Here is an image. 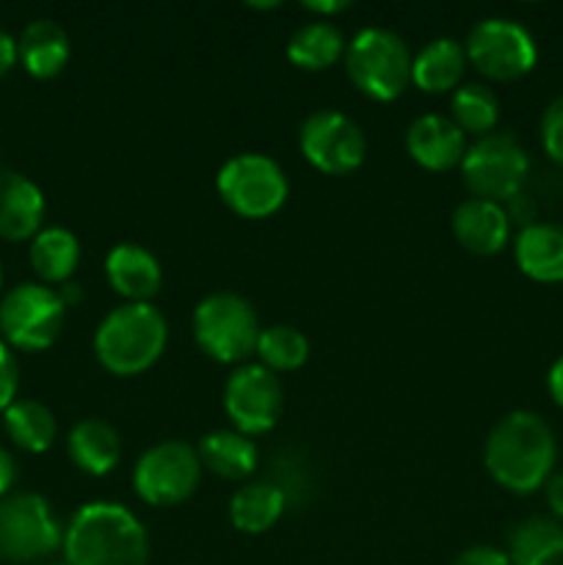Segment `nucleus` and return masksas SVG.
Wrapping results in <instances>:
<instances>
[{
    "label": "nucleus",
    "instance_id": "4be33fe9",
    "mask_svg": "<svg viewBox=\"0 0 563 565\" xmlns=\"http://www.w3.org/2000/svg\"><path fill=\"white\" fill-rule=\"evenodd\" d=\"M202 469H210L221 480H246L257 469L259 452L252 436L237 430H213L196 447Z\"/></svg>",
    "mask_w": 563,
    "mask_h": 565
},
{
    "label": "nucleus",
    "instance_id": "f257e3e1",
    "mask_svg": "<svg viewBox=\"0 0 563 565\" xmlns=\"http://www.w3.org/2000/svg\"><path fill=\"white\" fill-rule=\"evenodd\" d=\"M555 434L535 412H511L491 428L484 463L491 480L513 494H533L550 480L555 463Z\"/></svg>",
    "mask_w": 563,
    "mask_h": 565
},
{
    "label": "nucleus",
    "instance_id": "412c9836",
    "mask_svg": "<svg viewBox=\"0 0 563 565\" xmlns=\"http://www.w3.org/2000/svg\"><path fill=\"white\" fill-rule=\"evenodd\" d=\"M467 70V50L458 39L439 36L419 47L412 61V83L428 94L450 92Z\"/></svg>",
    "mask_w": 563,
    "mask_h": 565
},
{
    "label": "nucleus",
    "instance_id": "bb28decb",
    "mask_svg": "<svg viewBox=\"0 0 563 565\" xmlns=\"http://www.w3.org/2000/svg\"><path fill=\"white\" fill-rule=\"evenodd\" d=\"M3 425L9 439L28 452H44L53 447L59 425L55 414L39 401H14L3 412Z\"/></svg>",
    "mask_w": 563,
    "mask_h": 565
},
{
    "label": "nucleus",
    "instance_id": "c85d7f7f",
    "mask_svg": "<svg viewBox=\"0 0 563 565\" xmlns=\"http://www.w3.org/2000/svg\"><path fill=\"white\" fill-rule=\"evenodd\" d=\"M259 364L270 373H290L309 359V340L296 326H268L259 331L257 351Z\"/></svg>",
    "mask_w": 563,
    "mask_h": 565
},
{
    "label": "nucleus",
    "instance_id": "ea45409f",
    "mask_svg": "<svg viewBox=\"0 0 563 565\" xmlns=\"http://www.w3.org/2000/svg\"><path fill=\"white\" fill-rule=\"evenodd\" d=\"M0 285H3V268H0Z\"/></svg>",
    "mask_w": 563,
    "mask_h": 565
},
{
    "label": "nucleus",
    "instance_id": "e433bc0d",
    "mask_svg": "<svg viewBox=\"0 0 563 565\" xmlns=\"http://www.w3.org/2000/svg\"><path fill=\"white\" fill-rule=\"evenodd\" d=\"M304 9L307 11H312V14H323L326 20H329L331 14H340V11H346V9H351V3H348V0H315V3H301Z\"/></svg>",
    "mask_w": 563,
    "mask_h": 565
},
{
    "label": "nucleus",
    "instance_id": "f8f14e48",
    "mask_svg": "<svg viewBox=\"0 0 563 565\" xmlns=\"http://www.w3.org/2000/svg\"><path fill=\"white\" fill-rule=\"evenodd\" d=\"M298 147L318 171L346 177L364 163L368 138L351 116L334 108H320L298 127Z\"/></svg>",
    "mask_w": 563,
    "mask_h": 565
},
{
    "label": "nucleus",
    "instance_id": "9d476101",
    "mask_svg": "<svg viewBox=\"0 0 563 565\" xmlns=\"http://www.w3.org/2000/svg\"><path fill=\"white\" fill-rule=\"evenodd\" d=\"M202 480V461L188 441L169 439L149 447L132 469L136 494L152 508H171L185 502Z\"/></svg>",
    "mask_w": 563,
    "mask_h": 565
},
{
    "label": "nucleus",
    "instance_id": "dca6fc26",
    "mask_svg": "<svg viewBox=\"0 0 563 565\" xmlns=\"http://www.w3.org/2000/svg\"><path fill=\"white\" fill-rule=\"evenodd\" d=\"M105 276L127 303H149L163 285L158 257L138 243H116L105 257Z\"/></svg>",
    "mask_w": 563,
    "mask_h": 565
},
{
    "label": "nucleus",
    "instance_id": "f3484780",
    "mask_svg": "<svg viewBox=\"0 0 563 565\" xmlns=\"http://www.w3.org/2000/svg\"><path fill=\"white\" fill-rule=\"evenodd\" d=\"M453 235L467 252L489 257L506 248L511 235L506 204L486 202V199H467L453 210Z\"/></svg>",
    "mask_w": 563,
    "mask_h": 565
},
{
    "label": "nucleus",
    "instance_id": "c756f323",
    "mask_svg": "<svg viewBox=\"0 0 563 565\" xmlns=\"http://www.w3.org/2000/svg\"><path fill=\"white\" fill-rule=\"evenodd\" d=\"M541 143L555 163L563 166V94L546 105L541 116Z\"/></svg>",
    "mask_w": 563,
    "mask_h": 565
},
{
    "label": "nucleus",
    "instance_id": "cd10ccee",
    "mask_svg": "<svg viewBox=\"0 0 563 565\" xmlns=\"http://www.w3.org/2000/svg\"><path fill=\"white\" fill-rule=\"evenodd\" d=\"M453 121L472 136H489L500 119V99L484 83H467L453 94Z\"/></svg>",
    "mask_w": 563,
    "mask_h": 565
},
{
    "label": "nucleus",
    "instance_id": "6e6552de",
    "mask_svg": "<svg viewBox=\"0 0 563 565\" xmlns=\"http://www.w3.org/2000/svg\"><path fill=\"white\" fill-rule=\"evenodd\" d=\"M66 307L59 290L36 281L11 287L0 301V331L9 348L44 351L61 337Z\"/></svg>",
    "mask_w": 563,
    "mask_h": 565
},
{
    "label": "nucleus",
    "instance_id": "39448f33",
    "mask_svg": "<svg viewBox=\"0 0 563 565\" xmlns=\"http://www.w3.org/2000/svg\"><path fill=\"white\" fill-rule=\"evenodd\" d=\"M259 331L257 312L237 292H213L193 309V340L221 364H241L254 356Z\"/></svg>",
    "mask_w": 563,
    "mask_h": 565
},
{
    "label": "nucleus",
    "instance_id": "72a5a7b5",
    "mask_svg": "<svg viewBox=\"0 0 563 565\" xmlns=\"http://www.w3.org/2000/svg\"><path fill=\"white\" fill-rule=\"evenodd\" d=\"M14 478H17L14 458H11V452L6 450V447H0V500L9 494V489L14 486Z\"/></svg>",
    "mask_w": 563,
    "mask_h": 565
},
{
    "label": "nucleus",
    "instance_id": "2f4dec72",
    "mask_svg": "<svg viewBox=\"0 0 563 565\" xmlns=\"http://www.w3.org/2000/svg\"><path fill=\"white\" fill-rule=\"evenodd\" d=\"M453 565H511V557L506 552L495 550V546H469L467 552L453 561Z\"/></svg>",
    "mask_w": 563,
    "mask_h": 565
},
{
    "label": "nucleus",
    "instance_id": "9b49d317",
    "mask_svg": "<svg viewBox=\"0 0 563 565\" xmlns=\"http://www.w3.org/2000/svg\"><path fill=\"white\" fill-rule=\"evenodd\" d=\"M464 50L469 64L491 81H517L528 75L539 58L528 28L508 17H486L475 22Z\"/></svg>",
    "mask_w": 563,
    "mask_h": 565
},
{
    "label": "nucleus",
    "instance_id": "0eeeda50",
    "mask_svg": "<svg viewBox=\"0 0 563 565\" xmlns=\"http://www.w3.org/2000/svg\"><path fill=\"white\" fill-rule=\"evenodd\" d=\"M530 171V158L511 132L478 138L461 160V174L475 199L506 204L519 196Z\"/></svg>",
    "mask_w": 563,
    "mask_h": 565
},
{
    "label": "nucleus",
    "instance_id": "423d86ee",
    "mask_svg": "<svg viewBox=\"0 0 563 565\" xmlns=\"http://www.w3.org/2000/svg\"><path fill=\"white\" fill-rule=\"evenodd\" d=\"M219 196L243 218H268L287 202V177L274 158L243 152L226 160L215 177Z\"/></svg>",
    "mask_w": 563,
    "mask_h": 565
},
{
    "label": "nucleus",
    "instance_id": "aec40b11",
    "mask_svg": "<svg viewBox=\"0 0 563 565\" xmlns=\"http://www.w3.org/2000/svg\"><path fill=\"white\" fill-rule=\"evenodd\" d=\"M70 33L55 20H33L17 39V58L33 77H55L70 61Z\"/></svg>",
    "mask_w": 563,
    "mask_h": 565
},
{
    "label": "nucleus",
    "instance_id": "f03ea898",
    "mask_svg": "<svg viewBox=\"0 0 563 565\" xmlns=\"http://www.w3.org/2000/svg\"><path fill=\"white\" fill-rule=\"evenodd\" d=\"M70 565H147L149 535L141 519L119 502H86L64 530Z\"/></svg>",
    "mask_w": 563,
    "mask_h": 565
},
{
    "label": "nucleus",
    "instance_id": "7ed1b4c3",
    "mask_svg": "<svg viewBox=\"0 0 563 565\" xmlns=\"http://www.w3.org/2000/svg\"><path fill=\"white\" fill-rule=\"evenodd\" d=\"M169 326L155 303H121L94 331V353L114 375H138L166 351Z\"/></svg>",
    "mask_w": 563,
    "mask_h": 565
},
{
    "label": "nucleus",
    "instance_id": "a878e982",
    "mask_svg": "<svg viewBox=\"0 0 563 565\" xmlns=\"http://www.w3.org/2000/svg\"><path fill=\"white\" fill-rule=\"evenodd\" d=\"M511 565H555L563 561V527L552 519H524L511 533Z\"/></svg>",
    "mask_w": 563,
    "mask_h": 565
},
{
    "label": "nucleus",
    "instance_id": "ddd939ff",
    "mask_svg": "<svg viewBox=\"0 0 563 565\" xmlns=\"http://www.w3.org/2000/svg\"><path fill=\"white\" fill-rule=\"evenodd\" d=\"M285 408V390L279 375L263 364H241L226 379L224 412L237 434L259 436L276 428Z\"/></svg>",
    "mask_w": 563,
    "mask_h": 565
},
{
    "label": "nucleus",
    "instance_id": "58836bf2",
    "mask_svg": "<svg viewBox=\"0 0 563 565\" xmlns=\"http://www.w3.org/2000/svg\"><path fill=\"white\" fill-rule=\"evenodd\" d=\"M279 3H252V9H276Z\"/></svg>",
    "mask_w": 563,
    "mask_h": 565
},
{
    "label": "nucleus",
    "instance_id": "5701e85b",
    "mask_svg": "<svg viewBox=\"0 0 563 565\" xmlns=\"http://www.w3.org/2000/svg\"><path fill=\"white\" fill-rule=\"evenodd\" d=\"M287 505V494L276 483H246L232 494L230 522L232 527L246 535L268 533L282 519Z\"/></svg>",
    "mask_w": 563,
    "mask_h": 565
},
{
    "label": "nucleus",
    "instance_id": "7c9ffc66",
    "mask_svg": "<svg viewBox=\"0 0 563 565\" xmlns=\"http://www.w3.org/2000/svg\"><path fill=\"white\" fill-rule=\"evenodd\" d=\"M17 390H20V364L11 348L0 340V412L17 401Z\"/></svg>",
    "mask_w": 563,
    "mask_h": 565
},
{
    "label": "nucleus",
    "instance_id": "a211bd4d",
    "mask_svg": "<svg viewBox=\"0 0 563 565\" xmlns=\"http://www.w3.org/2000/svg\"><path fill=\"white\" fill-rule=\"evenodd\" d=\"M517 265L524 276L544 285L563 281V226L561 224H530L524 226L513 243Z\"/></svg>",
    "mask_w": 563,
    "mask_h": 565
},
{
    "label": "nucleus",
    "instance_id": "6ab92c4d",
    "mask_svg": "<svg viewBox=\"0 0 563 565\" xmlns=\"http://www.w3.org/2000/svg\"><path fill=\"white\" fill-rule=\"evenodd\" d=\"M66 450H70L72 463L77 469H83L92 478H103V475L114 472L121 458L119 430L105 419L86 417L70 430Z\"/></svg>",
    "mask_w": 563,
    "mask_h": 565
},
{
    "label": "nucleus",
    "instance_id": "b1692460",
    "mask_svg": "<svg viewBox=\"0 0 563 565\" xmlns=\"http://www.w3.org/2000/svg\"><path fill=\"white\" fill-rule=\"evenodd\" d=\"M28 257L39 279L47 285H64L81 263V241L64 226H47L33 235Z\"/></svg>",
    "mask_w": 563,
    "mask_h": 565
},
{
    "label": "nucleus",
    "instance_id": "f704fd0d",
    "mask_svg": "<svg viewBox=\"0 0 563 565\" xmlns=\"http://www.w3.org/2000/svg\"><path fill=\"white\" fill-rule=\"evenodd\" d=\"M546 505L552 508L555 516L563 519V472L552 475V478L546 480Z\"/></svg>",
    "mask_w": 563,
    "mask_h": 565
},
{
    "label": "nucleus",
    "instance_id": "20e7f679",
    "mask_svg": "<svg viewBox=\"0 0 563 565\" xmlns=\"http://www.w3.org/2000/svg\"><path fill=\"white\" fill-rule=\"evenodd\" d=\"M412 50L390 28H364L346 47L353 86L379 103L397 99L412 83Z\"/></svg>",
    "mask_w": 563,
    "mask_h": 565
},
{
    "label": "nucleus",
    "instance_id": "4c0bfd02",
    "mask_svg": "<svg viewBox=\"0 0 563 565\" xmlns=\"http://www.w3.org/2000/svg\"><path fill=\"white\" fill-rule=\"evenodd\" d=\"M59 296L64 307H72V303L83 301V287L75 285V281H64V285H59Z\"/></svg>",
    "mask_w": 563,
    "mask_h": 565
},
{
    "label": "nucleus",
    "instance_id": "393cba45",
    "mask_svg": "<svg viewBox=\"0 0 563 565\" xmlns=\"http://www.w3.org/2000/svg\"><path fill=\"white\" fill-rule=\"evenodd\" d=\"M346 36L329 20H315L298 28L287 42V58L309 72H320L346 58Z\"/></svg>",
    "mask_w": 563,
    "mask_h": 565
},
{
    "label": "nucleus",
    "instance_id": "c9c22d12",
    "mask_svg": "<svg viewBox=\"0 0 563 565\" xmlns=\"http://www.w3.org/2000/svg\"><path fill=\"white\" fill-rule=\"evenodd\" d=\"M546 386H550V395L557 406L563 408V356L557 359L550 367V375H546Z\"/></svg>",
    "mask_w": 563,
    "mask_h": 565
},
{
    "label": "nucleus",
    "instance_id": "1a4fd4ad",
    "mask_svg": "<svg viewBox=\"0 0 563 565\" xmlns=\"http://www.w3.org/2000/svg\"><path fill=\"white\" fill-rule=\"evenodd\" d=\"M64 546V530L44 497L11 494L0 500V561L33 563Z\"/></svg>",
    "mask_w": 563,
    "mask_h": 565
},
{
    "label": "nucleus",
    "instance_id": "473e14b6",
    "mask_svg": "<svg viewBox=\"0 0 563 565\" xmlns=\"http://www.w3.org/2000/svg\"><path fill=\"white\" fill-rule=\"evenodd\" d=\"M17 64V39L6 28H0V77Z\"/></svg>",
    "mask_w": 563,
    "mask_h": 565
},
{
    "label": "nucleus",
    "instance_id": "2eb2a0df",
    "mask_svg": "<svg viewBox=\"0 0 563 565\" xmlns=\"http://www.w3.org/2000/svg\"><path fill=\"white\" fill-rule=\"evenodd\" d=\"M44 221V193L31 177L0 169V237L33 241Z\"/></svg>",
    "mask_w": 563,
    "mask_h": 565
},
{
    "label": "nucleus",
    "instance_id": "4468645a",
    "mask_svg": "<svg viewBox=\"0 0 563 565\" xmlns=\"http://www.w3.org/2000/svg\"><path fill=\"white\" fill-rule=\"evenodd\" d=\"M406 149L423 169L450 171L461 166L467 154V136L450 116L425 114L408 125Z\"/></svg>",
    "mask_w": 563,
    "mask_h": 565
}]
</instances>
